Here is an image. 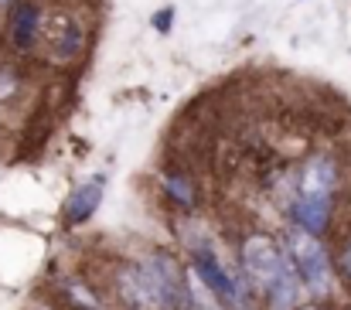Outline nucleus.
Listing matches in <instances>:
<instances>
[{
	"label": "nucleus",
	"instance_id": "1",
	"mask_svg": "<svg viewBox=\"0 0 351 310\" xmlns=\"http://www.w3.org/2000/svg\"><path fill=\"white\" fill-rule=\"evenodd\" d=\"M331 191H335V164L328 157H314L300 174V195H297V208H293L304 232L317 235L324 228Z\"/></svg>",
	"mask_w": 351,
	"mask_h": 310
},
{
	"label": "nucleus",
	"instance_id": "2",
	"mask_svg": "<svg viewBox=\"0 0 351 310\" xmlns=\"http://www.w3.org/2000/svg\"><path fill=\"white\" fill-rule=\"evenodd\" d=\"M290 256H293V266H297V276L300 283L314 294V297H324L331 290V266H328V256L317 242V235L311 232H293L290 235Z\"/></svg>",
	"mask_w": 351,
	"mask_h": 310
},
{
	"label": "nucleus",
	"instance_id": "3",
	"mask_svg": "<svg viewBox=\"0 0 351 310\" xmlns=\"http://www.w3.org/2000/svg\"><path fill=\"white\" fill-rule=\"evenodd\" d=\"M242 263H245V273L249 280L269 294V287L280 280V273L287 270V256L280 252V246L269 239V235H249L245 246H242Z\"/></svg>",
	"mask_w": 351,
	"mask_h": 310
},
{
	"label": "nucleus",
	"instance_id": "4",
	"mask_svg": "<svg viewBox=\"0 0 351 310\" xmlns=\"http://www.w3.org/2000/svg\"><path fill=\"white\" fill-rule=\"evenodd\" d=\"M140 270L147 273V280H150V287H154V294H157L160 310H184L188 290H184V283H181V276H178V266H174L167 256H154V259H147Z\"/></svg>",
	"mask_w": 351,
	"mask_h": 310
},
{
	"label": "nucleus",
	"instance_id": "5",
	"mask_svg": "<svg viewBox=\"0 0 351 310\" xmlns=\"http://www.w3.org/2000/svg\"><path fill=\"white\" fill-rule=\"evenodd\" d=\"M219 300H229L232 304L235 297H239V290H235V283H232V276L215 263V256H208V252H198V259H195V270H191Z\"/></svg>",
	"mask_w": 351,
	"mask_h": 310
},
{
	"label": "nucleus",
	"instance_id": "6",
	"mask_svg": "<svg viewBox=\"0 0 351 310\" xmlns=\"http://www.w3.org/2000/svg\"><path fill=\"white\" fill-rule=\"evenodd\" d=\"M119 290H123V300L133 310H160L157 294H154V287H150L143 270H126L119 276Z\"/></svg>",
	"mask_w": 351,
	"mask_h": 310
},
{
	"label": "nucleus",
	"instance_id": "7",
	"mask_svg": "<svg viewBox=\"0 0 351 310\" xmlns=\"http://www.w3.org/2000/svg\"><path fill=\"white\" fill-rule=\"evenodd\" d=\"M99 198H103V181L82 184V188L72 195V202H69V222H86V218L96 211Z\"/></svg>",
	"mask_w": 351,
	"mask_h": 310
},
{
	"label": "nucleus",
	"instance_id": "8",
	"mask_svg": "<svg viewBox=\"0 0 351 310\" xmlns=\"http://www.w3.org/2000/svg\"><path fill=\"white\" fill-rule=\"evenodd\" d=\"M34 31H38V10H34L31 3H21V7L14 10V41H17L21 48H27V45L34 41Z\"/></svg>",
	"mask_w": 351,
	"mask_h": 310
},
{
	"label": "nucleus",
	"instance_id": "9",
	"mask_svg": "<svg viewBox=\"0 0 351 310\" xmlns=\"http://www.w3.org/2000/svg\"><path fill=\"white\" fill-rule=\"evenodd\" d=\"M188 290H191V300H195V310H222V304H219V297L191 273V283H188Z\"/></svg>",
	"mask_w": 351,
	"mask_h": 310
},
{
	"label": "nucleus",
	"instance_id": "10",
	"mask_svg": "<svg viewBox=\"0 0 351 310\" xmlns=\"http://www.w3.org/2000/svg\"><path fill=\"white\" fill-rule=\"evenodd\" d=\"M345 263H348V270H351V249H348V259H345Z\"/></svg>",
	"mask_w": 351,
	"mask_h": 310
},
{
	"label": "nucleus",
	"instance_id": "11",
	"mask_svg": "<svg viewBox=\"0 0 351 310\" xmlns=\"http://www.w3.org/2000/svg\"><path fill=\"white\" fill-rule=\"evenodd\" d=\"M300 310H317V307H300Z\"/></svg>",
	"mask_w": 351,
	"mask_h": 310
}]
</instances>
